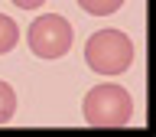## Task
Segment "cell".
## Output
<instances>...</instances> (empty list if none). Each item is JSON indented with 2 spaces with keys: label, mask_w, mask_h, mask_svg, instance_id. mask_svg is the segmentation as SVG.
Masks as SVG:
<instances>
[{
  "label": "cell",
  "mask_w": 156,
  "mask_h": 137,
  "mask_svg": "<svg viewBox=\"0 0 156 137\" xmlns=\"http://www.w3.org/2000/svg\"><path fill=\"white\" fill-rule=\"evenodd\" d=\"M81 111L88 127H127L133 117V98L120 85H98L85 95Z\"/></svg>",
  "instance_id": "1"
},
{
  "label": "cell",
  "mask_w": 156,
  "mask_h": 137,
  "mask_svg": "<svg viewBox=\"0 0 156 137\" xmlns=\"http://www.w3.org/2000/svg\"><path fill=\"white\" fill-rule=\"evenodd\" d=\"M85 62L98 75H120L133 62V39L120 29H101L88 39Z\"/></svg>",
  "instance_id": "2"
},
{
  "label": "cell",
  "mask_w": 156,
  "mask_h": 137,
  "mask_svg": "<svg viewBox=\"0 0 156 137\" xmlns=\"http://www.w3.org/2000/svg\"><path fill=\"white\" fill-rule=\"evenodd\" d=\"M72 23L65 17H55V13H46V17H36L33 26H29L26 39L33 56L39 59H62L72 49Z\"/></svg>",
  "instance_id": "3"
},
{
  "label": "cell",
  "mask_w": 156,
  "mask_h": 137,
  "mask_svg": "<svg viewBox=\"0 0 156 137\" xmlns=\"http://www.w3.org/2000/svg\"><path fill=\"white\" fill-rule=\"evenodd\" d=\"M16 43H20V26H16L10 17L0 13V56H7Z\"/></svg>",
  "instance_id": "4"
},
{
  "label": "cell",
  "mask_w": 156,
  "mask_h": 137,
  "mask_svg": "<svg viewBox=\"0 0 156 137\" xmlns=\"http://www.w3.org/2000/svg\"><path fill=\"white\" fill-rule=\"evenodd\" d=\"M78 7L91 13V17H111L117 10L124 7V0H78Z\"/></svg>",
  "instance_id": "5"
},
{
  "label": "cell",
  "mask_w": 156,
  "mask_h": 137,
  "mask_svg": "<svg viewBox=\"0 0 156 137\" xmlns=\"http://www.w3.org/2000/svg\"><path fill=\"white\" fill-rule=\"evenodd\" d=\"M13 114H16V95L7 82H0V124H7Z\"/></svg>",
  "instance_id": "6"
},
{
  "label": "cell",
  "mask_w": 156,
  "mask_h": 137,
  "mask_svg": "<svg viewBox=\"0 0 156 137\" xmlns=\"http://www.w3.org/2000/svg\"><path fill=\"white\" fill-rule=\"evenodd\" d=\"M13 3H16L20 10H39L42 3H46V0H13Z\"/></svg>",
  "instance_id": "7"
}]
</instances>
